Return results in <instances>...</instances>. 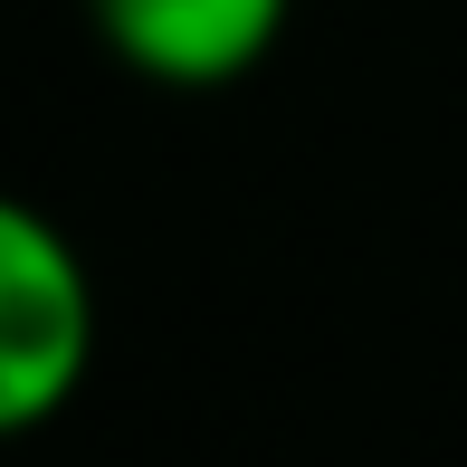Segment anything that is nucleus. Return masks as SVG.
<instances>
[{
    "label": "nucleus",
    "mask_w": 467,
    "mask_h": 467,
    "mask_svg": "<svg viewBox=\"0 0 467 467\" xmlns=\"http://www.w3.org/2000/svg\"><path fill=\"white\" fill-rule=\"evenodd\" d=\"M296 0H87L96 38L153 87H229L286 38Z\"/></svg>",
    "instance_id": "obj_2"
},
{
    "label": "nucleus",
    "mask_w": 467,
    "mask_h": 467,
    "mask_svg": "<svg viewBox=\"0 0 467 467\" xmlns=\"http://www.w3.org/2000/svg\"><path fill=\"white\" fill-rule=\"evenodd\" d=\"M96 277L48 210L0 191V439H29L87 391Z\"/></svg>",
    "instance_id": "obj_1"
}]
</instances>
